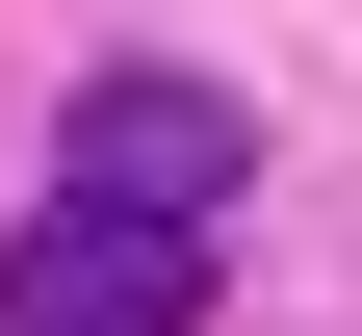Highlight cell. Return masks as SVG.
<instances>
[{"label":"cell","mask_w":362,"mask_h":336,"mask_svg":"<svg viewBox=\"0 0 362 336\" xmlns=\"http://www.w3.org/2000/svg\"><path fill=\"white\" fill-rule=\"evenodd\" d=\"M233 156L259 129L207 104V78H78V181H104V207H233Z\"/></svg>","instance_id":"cell-2"},{"label":"cell","mask_w":362,"mask_h":336,"mask_svg":"<svg viewBox=\"0 0 362 336\" xmlns=\"http://www.w3.org/2000/svg\"><path fill=\"white\" fill-rule=\"evenodd\" d=\"M0 336H207V207H104V181H52V207L0 233Z\"/></svg>","instance_id":"cell-1"}]
</instances>
